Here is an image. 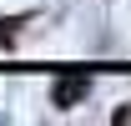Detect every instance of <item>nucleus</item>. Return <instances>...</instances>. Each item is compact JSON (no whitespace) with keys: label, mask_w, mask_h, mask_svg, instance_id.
<instances>
[{"label":"nucleus","mask_w":131,"mask_h":126,"mask_svg":"<svg viewBox=\"0 0 131 126\" xmlns=\"http://www.w3.org/2000/svg\"><path fill=\"white\" fill-rule=\"evenodd\" d=\"M91 91V76H86V71H71V76H61L56 81V106H76V101H81V96Z\"/></svg>","instance_id":"f257e3e1"}]
</instances>
